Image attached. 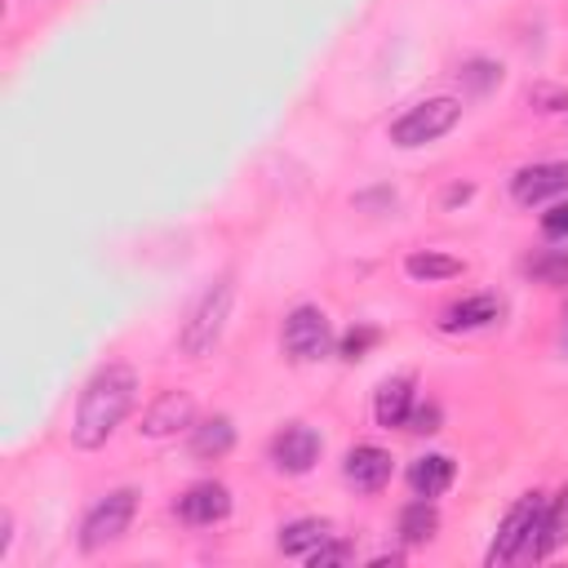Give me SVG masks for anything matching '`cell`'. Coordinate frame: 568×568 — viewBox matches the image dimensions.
Returning <instances> with one entry per match:
<instances>
[{
	"label": "cell",
	"instance_id": "7a4b0ae2",
	"mask_svg": "<svg viewBox=\"0 0 568 568\" xmlns=\"http://www.w3.org/2000/svg\"><path fill=\"white\" fill-rule=\"evenodd\" d=\"M546 501L541 493H524L497 524V537L484 555L488 568L497 564H524V559H541V532H546Z\"/></svg>",
	"mask_w": 568,
	"mask_h": 568
},
{
	"label": "cell",
	"instance_id": "30bf717a",
	"mask_svg": "<svg viewBox=\"0 0 568 568\" xmlns=\"http://www.w3.org/2000/svg\"><path fill=\"white\" fill-rule=\"evenodd\" d=\"M173 510H178L186 524H195V528L222 524V519L231 515V488L217 484V479H200V484H191V488L173 501Z\"/></svg>",
	"mask_w": 568,
	"mask_h": 568
},
{
	"label": "cell",
	"instance_id": "8992f818",
	"mask_svg": "<svg viewBox=\"0 0 568 568\" xmlns=\"http://www.w3.org/2000/svg\"><path fill=\"white\" fill-rule=\"evenodd\" d=\"M328 346H333V324H328V315H324L320 306H311V302L293 306L288 320H284V351H288V359L315 364V359L328 355Z\"/></svg>",
	"mask_w": 568,
	"mask_h": 568
},
{
	"label": "cell",
	"instance_id": "7c38bea8",
	"mask_svg": "<svg viewBox=\"0 0 568 568\" xmlns=\"http://www.w3.org/2000/svg\"><path fill=\"white\" fill-rule=\"evenodd\" d=\"M497 320H501V297L497 293H470V297H457L439 311L444 333H475V328H488Z\"/></svg>",
	"mask_w": 568,
	"mask_h": 568
},
{
	"label": "cell",
	"instance_id": "484cf974",
	"mask_svg": "<svg viewBox=\"0 0 568 568\" xmlns=\"http://www.w3.org/2000/svg\"><path fill=\"white\" fill-rule=\"evenodd\" d=\"M528 102H532L537 111H559L568 98H564V93H555V89H532V93H528Z\"/></svg>",
	"mask_w": 568,
	"mask_h": 568
},
{
	"label": "cell",
	"instance_id": "ba28073f",
	"mask_svg": "<svg viewBox=\"0 0 568 568\" xmlns=\"http://www.w3.org/2000/svg\"><path fill=\"white\" fill-rule=\"evenodd\" d=\"M564 191H568V160H537L510 178L515 204H546V200H559Z\"/></svg>",
	"mask_w": 568,
	"mask_h": 568
},
{
	"label": "cell",
	"instance_id": "4fadbf2b",
	"mask_svg": "<svg viewBox=\"0 0 568 568\" xmlns=\"http://www.w3.org/2000/svg\"><path fill=\"white\" fill-rule=\"evenodd\" d=\"M417 395H413V377L399 373V377H386L373 395V422L382 430H395V426H408V413H413Z\"/></svg>",
	"mask_w": 568,
	"mask_h": 568
},
{
	"label": "cell",
	"instance_id": "52a82bcc",
	"mask_svg": "<svg viewBox=\"0 0 568 568\" xmlns=\"http://www.w3.org/2000/svg\"><path fill=\"white\" fill-rule=\"evenodd\" d=\"M320 448H324V439L306 422H288V426H280L271 435V448L266 453H271V466L280 475H306L320 462Z\"/></svg>",
	"mask_w": 568,
	"mask_h": 568
},
{
	"label": "cell",
	"instance_id": "ac0fdd59",
	"mask_svg": "<svg viewBox=\"0 0 568 568\" xmlns=\"http://www.w3.org/2000/svg\"><path fill=\"white\" fill-rule=\"evenodd\" d=\"M404 271L413 280H453V275L466 271V262L453 257V253H439V248H417V253L404 257Z\"/></svg>",
	"mask_w": 568,
	"mask_h": 568
},
{
	"label": "cell",
	"instance_id": "e0dca14e",
	"mask_svg": "<svg viewBox=\"0 0 568 568\" xmlns=\"http://www.w3.org/2000/svg\"><path fill=\"white\" fill-rule=\"evenodd\" d=\"M324 537H333V524L328 519H320V515H306V519H293V524H284L280 528V537H275V546L284 550V555H311Z\"/></svg>",
	"mask_w": 568,
	"mask_h": 568
},
{
	"label": "cell",
	"instance_id": "3957f363",
	"mask_svg": "<svg viewBox=\"0 0 568 568\" xmlns=\"http://www.w3.org/2000/svg\"><path fill=\"white\" fill-rule=\"evenodd\" d=\"M231 302H235V284H231L226 275L200 293V302L191 306V315H186V324H182V337H178L182 355L200 359V355H209V351L217 346V337H222V328H226V315H231Z\"/></svg>",
	"mask_w": 568,
	"mask_h": 568
},
{
	"label": "cell",
	"instance_id": "ffe728a7",
	"mask_svg": "<svg viewBox=\"0 0 568 568\" xmlns=\"http://www.w3.org/2000/svg\"><path fill=\"white\" fill-rule=\"evenodd\" d=\"M568 541V488L559 497L546 501V532H541V555H550L555 546Z\"/></svg>",
	"mask_w": 568,
	"mask_h": 568
},
{
	"label": "cell",
	"instance_id": "83f0119b",
	"mask_svg": "<svg viewBox=\"0 0 568 568\" xmlns=\"http://www.w3.org/2000/svg\"><path fill=\"white\" fill-rule=\"evenodd\" d=\"M470 191H475V186H448L444 200H448V204H462V200H470Z\"/></svg>",
	"mask_w": 568,
	"mask_h": 568
},
{
	"label": "cell",
	"instance_id": "6da1fadb",
	"mask_svg": "<svg viewBox=\"0 0 568 568\" xmlns=\"http://www.w3.org/2000/svg\"><path fill=\"white\" fill-rule=\"evenodd\" d=\"M133 404H138V373L129 364H102L75 399V422H71L75 448H102L124 426Z\"/></svg>",
	"mask_w": 568,
	"mask_h": 568
},
{
	"label": "cell",
	"instance_id": "277c9868",
	"mask_svg": "<svg viewBox=\"0 0 568 568\" xmlns=\"http://www.w3.org/2000/svg\"><path fill=\"white\" fill-rule=\"evenodd\" d=\"M133 510H138V493H133V488H111L106 497H98V501L84 510V519H80V550L93 555V550L115 546V541L129 532Z\"/></svg>",
	"mask_w": 568,
	"mask_h": 568
},
{
	"label": "cell",
	"instance_id": "d6986e66",
	"mask_svg": "<svg viewBox=\"0 0 568 568\" xmlns=\"http://www.w3.org/2000/svg\"><path fill=\"white\" fill-rule=\"evenodd\" d=\"M524 271H528L537 284H568V248L532 253V257L524 262Z\"/></svg>",
	"mask_w": 568,
	"mask_h": 568
},
{
	"label": "cell",
	"instance_id": "8fae6325",
	"mask_svg": "<svg viewBox=\"0 0 568 568\" xmlns=\"http://www.w3.org/2000/svg\"><path fill=\"white\" fill-rule=\"evenodd\" d=\"M390 470H395V462H390V453L377 448V444H355V448L346 453V462H342L346 484L359 488V493H382V488L390 484Z\"/></svg>",
	"mask_w": 568,
	"mask_h": 568
},
{
	"label": "cell",
	"instance_id": "44dd1931",
	"mask_svg": "<svg viewBox=\"0 0 568 568\" xmlns=\"http://www.w3.org/2000/svg\"><path fill=\"white\" fill-rule=\"evenodd\" d=\"M462 84L466 89H475V93H488L497 80H501V67L497 62H488V58H470V62H462Z\"/></svg>",
	"mask_w": 568,
	"mask_h": 568
},
{
	"label": "cell",
	"instance_id": "cb8c5ba5",
	"mask_svg": "<svg viewBox=\"0 0 568 568\" xmlns=\"http://www.w3.org/2000/svg\"><path fill=\"white\" fill-rule=\"evenodd\" d=\"M541 235H546V240H568V200H555V204L541 213Z\"/></svg>",
	"mask_w": 568,
	"mask_h": 568
},
{
	"label": "cell",
	"instance_id": "7402d4cb",
	"mask_svg": "<svg viewBox=\"0 0 568 568\" xmlns=\"http://www.w3.org/2000/svg\"><path fill=\"white\" fill-rule=\"evenodd\" d=\"M355 559V546L351 541H342V537H324L311 555H306V564L311 568H333V564H351Z\"/></svg>",
	"mask_w": 568,
	"mask_h": 568
},
{
	"label": "cell",
	"instance_id": "d4e9b609",
	"mask_svg": "<svg viewBox=\"0 0 568 568\" xmlns=\"http://www.w3.org/2000/svg\"><path fill=\"white\" fill-rule=\"evenodd\" d=\"M408 430H417V435H430V430H439V404H413V413H408Z\"/></svg>",
	"mask_w": 568,
	"mask_h": 568
},
{
	"label": "cell",
	"instance_id": "5bb4252c",
	"mask_svg": "<svg viewBox=\"0 0 568 568\" xmlns=\"http://www.w3.org/2000/svg\"><path fill=\"white\" fill-rule=\"evenodd\" d=\"M453 475H457V466L448 453H426L408 466V488H413V497H439V493H448Z\"/></svg>",
	"mask_w": 568,
	"mask_h": 568
},
{
	"label": "cell",
	"instance_id": "9a60e30c",
	"mask_svg": "<svg viewBox=\"0 0 568 568\" xmlns=\"http://www.w3.org/2000/svg\"><path fill=\"white\" fill-rule=\"evenodd\" d=\"M235 448V426H231V417H204V422H195L191 426V453L200 457V462H217V457H226Z\"/></svg>",
	"mask_w": 568,
	"mask_h": 568
},
{
	"label": "cell",
	"instance_id": "603a6c76",
	"mask_svg": "<svg viewBox=\"0 0 568 568\" xmlns=\"http://www.w3.org/2000/svg\"><path fill=\"white\" fill-rule=\"evenodd\" d=\"M377 342V328H368V324H359V328H351L342 342H337V351H342V359H364V351Z\"/></svg>",
	"mask_w": 568,
	"mask_h": 568
},
{
	"label": "cell",
	"instance_id": "9c48e42d",
	"mask_svg": "<svg viewBox=\"0 0 568 568\" xmlns=\"http://www.w3.org/2000/svg\"><path fill=\"white\" fill-rule=\"evenodd\" d=\"M186 426H195V399L186 390H164V395L151 399V408L142 413V426L138 430L146 439H169V435H178Z\"/></svg>",
	"mask_w": 568,
	"mask_h": 568
},
{
	"label": "cell",
	"instance_id": "5b68a950",
	"mask_svg": "<svg viewBox=\"0 0 568 568\" xmlns=\"http://www.w3.org/2000/svg\"><path fill=\"white\" fill-rule=\"evenodd\" d=\"M457 120H462V102L448 98V93H439V98H426V102L408 106V111L390 124V142H395V146H426V142H435V138H444Z\"/></svg>",
	"mask_w": 568,
	"mask_h": 568
},
{
	"label": "cell",
	"instance_id": "2e32d148",
	"mask_svg": "<svg viewBox=\"0 0 568 568\" xmlns=\"http://www.w3.org/2000/svg\"><path fill=\"white\" fill-rule=\"evenodd\" d=\"M435 532H439L435 497H413V501L399 510V541H404V546H426Z\"/></svg>",
	"mask_w": 568,
	"mask_h": 568
},
{
	"label": "cell",
	"instance_id": "4316f807",
	"mask_svg": "<svg viewBox=\"0 0 568 568\" xmlns=\"http://www.w3.org/2000/svg\"><path fill=\"white\" fill-rule=\"evenodd\" d=\"M9 541H13V515L4 510V515H0V559L9 555Z\"/></svg>",
	"mask_w": 568,
	"mask_h": 568
}]
</instances>
